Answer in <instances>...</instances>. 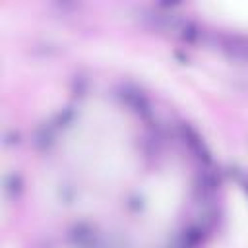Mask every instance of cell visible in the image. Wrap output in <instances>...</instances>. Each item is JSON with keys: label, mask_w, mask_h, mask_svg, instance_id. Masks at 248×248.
<instances>
[{"label": "cell", "mask_w": 248, "mask_h": 248, "mask_svg": "<svg viewBox=\"0 0 248 248\" xmlns=\"http://www.w3.org/2000/svg\"><path fill=\"white\" fill-rule=\"evenodd\" d=\"M200 10L219 23L229 27L248 31V0H217V2H203Z\"/></svg>", "instance_id": "2"}, {"label": "cell", "mask_w": 248, "mask_h": 248, "mask_svg": "<svg viewBox=\"0 0 248 248\" xmlns=\"http://www.w3.org/2000/svg\"><path fill=\"white\" fill-rule=\"evenodd\" d=\"M74 153L95 176L116 178L128 169L130 151L122 130L110 120L101 118L87 122L74 140Z\"/></svg>", "instance_id": "1"}]
</instances>
